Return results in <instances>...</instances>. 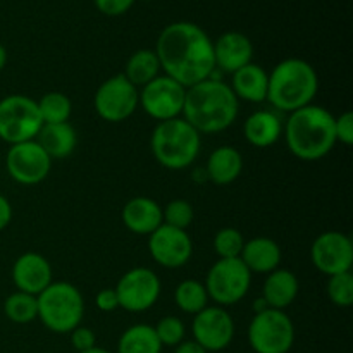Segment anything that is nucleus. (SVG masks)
Returning <instances> with one entry per match:
<instances>
[{"mask_svg": "<svg viewBox=\"0 0 353 353\" xmlns=\"http://www.w3.org/2000/svg\"><path fill=\"white\" fill-rule=\"evenodd\" d=\"M6 64H7V50H6V47L0 43V71L6 68Z\"/></svg>", "mask_w": 353, "mask_h": 353, "instance_id": "nucleus-41", "label": "nucleus"}, {"mask_svg": "<svg viewBox=\"0 0 353 353\" xmlns=\"http://www.w3.org/2000/svg\"><path fill=\"white\" fill-rule=\"evenodd\" d=\"M37 100L26 95H9L0 100V140L9 145L31 141L41 130Z\"/></svg>", "mask_w": 353, "mask_h": 353, "instance_id": "nucleus-8", "label": "nucleus"}, {"mask_svg": "<svg viewBox=\"0 0 353 353\" xmlns=\"http://www.w3.org/2000/svg\"><path fill=\"white\" fill-rule=\"evenodd\" d=\"M174 353H207L203 350L202 347H200L196 341L193 340H188V341H181V343L178 345V347H174Z\"/></svg>", "mask_w": 353, "mask_h": 353, "instance_id": "nucleus-40", "label": "nucleus"}, {"mask_svg": "<svg viewBox=\"0 0 353 353\" xmlns=\"http://www.w3.org/2000/svg\"><path fill=\"white\" fill-rule=\"evenodd\" d=\"M185 97V86L169 76L159 74L138 92V105H141L152 119L162 123L181 116Z\"/></svg>", "mask_w": 353, "mask_h": 353, "instance_id": "nucleus-10", "label": "nucleus"}, {"mask_svg": "<svg viewBox=\"0 0 353 353\" xmlns=\"http://www.w3.org/2000/svg\"><path fill=\"white\" fill-rule=\"evenodd\" d=\"M248 343L255 353H288L295 343V324L285 310H262L250 321Z\"/></svg>", "mask_w": 353, "mask_h": 353, "instance_id": "nucleus-7", "label": "nucleus"}, {"mask_svg": "<svg viewBox=\"0 0 353 353\" xmlns=\"http://www.w3.org/2000/svg\"><path fill=\"white\" fill-rule=\"evenodd\" d=\"M154 330L162 347H178L181 341H185L186 327H185V323H183L179 317H174V316L162 317V319L157 323V326H154Z\"/></svg>", "mask_w": 353, "mask_h": 353, "instance_id": "nucleus-34", "label": "nucleus"}, {"mask_svg": "<svg viewBox=\"0 0 353 353\" xmlns=\"http://www.w3.org/2000/svg\"><path fill=\"white\" fill-rule=\"evenodd\" d=\"M12 221V205L3 195H0V231L6 230Z\"/></svg>", "mask_w": 353, "mask_h": 353, "instance_id": "nucleus-39", "label": "nucleus"}, {"mask_svg": "<svg viewBox=\"0 0 353 353\" xmlns=\"http://www.w3.org/2000/svg\"><path fill=\"white\" fill-rule=\"evenodd\" d=\"M123 223L131 233L148 236L164 224L162 207L148 196H134L123 207Z\"/></svg>", "mask_w": 353, "mask_h": 353, "instance_id": "nucleus-19", "label": "nucleus"}, {"mask_svg": "<svg viewBox=\"0 0 353 353\" xmlns=\"http://www.w3.org/2000/svg\"><path fill=\"white\" fill-rule=\"evenodd\" d=\"M238 107L240 100L234 97L230 85L209 78L186 88L181 116L200 134H212L233 126L240 110Z\"/></svg>", "mask_w": 353, "mask_h": 353, "instance_id": "nucleus-2", "label": "nucleus"}, {"mask_svg": "<svg viewBox=\"0 0 353 353\" xmlns=\"http://www.w3.org/2000/svg\"><path fill=\"white\" fill-rule=\"evenodd\" d=\"M283 131L288 150L300 161H319L336 145L334 116L314 103L290 114Z\"/></svg>", "mask_w": 353, "mask_h": 353, "instance_id": "nucleus-3", "label": "nucleus"}, {"mask_svg": "<svg viewBox=\"0 0 353 353\" xmlns=\"http://www.w3.org/2000/svg\"><path fill=\"white\" fill-rule=\"evenodd\" d=\"M310 259L317 271L327 278L341 272L352 271L353 243L350 236L340 231H326L314 240Z\"/></svg>", "mask_w": 353, "mask_h": 353, "instance_id": "nucleus-15", "label": "nucleus"}, {"mask_svg": "<svg viewBox=\"0 0 353 353\" xmlns=\"http://www.w3.org/2000/svg\"><path fill=\"white\" fill-rule=\"evenodd\" d=\"M34 140L50 159H64L74 152L78 134L69 123L43 124Z\"/></svg>", "mask_w": 353, "mask_h": 353, "instance_id": "nucleus-25", "label": "nucleus"}, {"mask_svg": "<svg viewBox=\"0 0 353 353\" xmlns=\"http://www.w3.org/2000/svg\"><path fill=\"white\" fill-rule=\"evenodd\" d=\"M243 134L250 145L268 148L283 137V121L274 110H257L243 124Z\"/></svg>", "mask_w": 353, "mask_h": 353, "instance_id": "nucleus-23", "label": "nucleus"}, {"mask_svg": "<svg viewBox=\"0 0 353 353\" xmlns=\"http://www.w3.org/2000/svg\"><path fill=\"white\" fill-rule=\"evenodd\" d=\"M245 238L236 228H223L214 238V252L219 259H240Z\"/></svg>", "mask_w": 353, "mask_h": 353, "instance_id": "nucleus-31", "label": "nucleus"}, {"mask_svg": "<svg viewBox=\"0 0 353 353\" xmlns=\"http://www.w3.org/2000/svg\"><path fill=\"white\" fill-rule=\"evenodd\" d=\"M161 71L190 88L205 81L216 71L214 41L195 23L176 21L161 31L155 43Z\"/></svg>", "mask_w": 353, "mask_h": 353, "instance_id": "nucleus-1", "label": "nucleus"}, {"mask_svg": "<svg viewBox=\"0 0 353 353\" xmlns=\"http://www.w3.org/2000/svg\"><path fill=\"white\" fill-rule=\"evenodd\" d=\"M209 300L205 285L196 279H185L179 283L174 292V302L178 309L190 316H195L209 307Z\"/></svg>", "mask_w": 353, "mask_h": 353, "instance_id": "nucleus-28", "label": "nucleus"}, {"mask_svg": "<svg viewBox=\"0 0 353 353\" xmlns=\"http://www.w3.org/2000/svg\"><path fill=\"white\" fill-rule=\"evenodd\" d=\"M241 171H243V157H241L240 150L230 147V145L216 148L207 159V179L216 185H231L240 178Z\"/></svg>", "mask_w": 353, "mask_h": 353, "instance_id": "nucleus-24", "label": "nucleus"}, {"mask_svg": "<svg viewBox=\"0 0 353 353\" xmlns=\"http://www.w3.org/2000/svg\"><path fill=\"white\" fill-rule=\"evenodd\" d=\"M254 57V45L247 34L240 31H228L214 41L216 69L233 74L243 65L250 64Z\"/></svg>", "mask_w": 353, "mask_h": 353, "instance_id": "nucleus-18", "label": "nucleus"}, {"mask_svg": "<svg viewBox=\"0 0 353 353\" xmlns=\"http://www.w3.org/2000/svg\"><path fill=\"white\" fill-rule=\"evenodd\" d=\"M38 319L52 333L69 334L81 326L85 300L74 285L65 281L52 283L37 296Z\"/></svg>", "mask_w": 353, "mask_h": 353, "instance_id": "nucleus-6", "label": "nucleus"}, {"mask_svg": "<svg viewBox=\"0 0 353 353\" xmlns=\"http://www.w3.org/2000/svg\"><path fill=\"white\" fill-rule=\"evenodd\" d=\"M281 247L274 240L268 236H257L245 241L241 250V262L247 265L248 271L254 274H269L276 271L281 262Z\"/></svg>", "mask_w": 353, "mask_h": 353, "instance_id": "nucleus-21", "label": "nucleus"}, {"mask_svg": "<svg viewBox=\"0 0 353 353\" xmlns=\"http://www.w3.org/2000/svg\"><path fill=\"white\" fill-rule=\"evenodd\" d=\"M327 296L336 307L347 309L353 305V276L352 271L327 278Z\"/></svg>", "mask_w": 353, "mask_h": 353, "instance_id": "nucleus-32", "label": "nucleus"}, {"mask_svg": "<svg viewBox=\"0 0 353 353\" xmlns=\"http://www.w3.org/2000/svg\"><path fill=\"white\" fill-rule=\"evenodd\" d=\"M162 345L154 326L134 324L130 326L117 341V353H161Z\"/></svg>", "mask_w": 353, "mask_h": 353, "instance_id": "nucleus-26", "label": "nucleus"}, {"mask_svg": "<svg viewBox=\"0 0 353 353\" xmlns=\"http://www.w3.org/2000/svg\"><path fill=\"white\" fill-rule=\"evenodd\" d=\"M43 124L68 123L71 117L72 103L68 95L61 92H48L37 102Z\"/></svg>", "mask_w": 353, "mask_h": 353, "instance_id": "nucleus-29", "label": "nucleus"}, {"mask_svg": "<svg viewBox=\"0 0 353 353\" xmlns=\"http://www.w3.org/2000/svg\"><path fill=\"white\" fill-rule=\"evenodd\" d=\"M141 2H150V0H141Z\"/></svg>", "mask_w": 353, "mask_h": 353, "instance_id": "nucleus-43", "label": "nucleus"}, {"mask_svg": "<svg viewBox=\"0 0 353 353\" xmlns=\"http://www.w3.org/2000/svg\"><path fill=\"white\" fill-rule=\"evenodd\" d=\"M200 147L202 134L183 117L162 121L152 131V154L162 168L171 171L188 169L199 157Z\"/></svg>", "mask_w": 353, "mask_h": 353, "instance_id": "nucleus-5", "label": "nucleus"}, {"mask_svg": "<svg viewBox=\"0 0 353 353\" xmlns=\"http://www.w3.org/2000/svg\"><path fill=\"white\" fill-rule=\"evenodd\" d=\"M193 341L207 353L221 352L231 345L234 338V321L224 307H205L193 316Z\"/></svg>", "mask_w": 353, "mask_h": 353, "instance_id": "nucleus-14", "label": "nucleus"}, {"mask_svg": "<svg viewBox=\"0 0 353 353\" xmlns=\"http://www.w3.org/2000/svg\"><path fill=\"white\" fill-rule=\"evenodd\" d=\"M95 305L102 312H112V310H116L119 307L116 290H102V292H99V295L95 299Z\"/></svg>", "mask_w": 353, "mask_h": 353, "instance_id": "nucleus-38", "label": "nucleus"}, {"mask_svg": "<svg viewBox=\"0 0 353 353\" xmlns=\"http://www.w3.org/2000/svg\"><path fill=\"white\" fill-rule=\"evenodd\" d=\"M12 281L17 292L38 296L52 285V265L43 255L26 252L19 255L12 265Z\"/></svg>", "mask_w": 353, "mask_h": 353, "instance_id": "nucleus-17", "label": "nucleus"}, {"mask_svg": "<svg viewBox=\"0 0 353 353\" xmlns=\"http://www.w3.org/2000/svg\"><path fill=\"white\" fill-rule=\"evenodd\" d=\"M95 110L107 123H123L134 114L138 107V88L124 74L105 79L95 93Z\"/></svg>", "mask_w": 353, "mask_h": 353, "instance_id": "nucleus-12", "label": "nucleus"}, {"mask_svg": "<svg viewBox=\"0 0 353 353\" xmlns=\"http://www.w3.org/2000/svg\"><path fill=\"white\" fill-rule=\"evenodd\" d=\"M95 7L103 14V16H123L131 7L134 6L137 0H93Z\"/></svg>", "mask_w": 353, "mask_h": 353, "instance_id": "nucleus-37", "label": "nucleus"}, {"mask_svg": "<svg viewBox=\"0 0 353 353\" xmlns=\"http://www.w3.org/2000/svg\"><path fill=\"white\" fill-rule=\"evenodd\" d=\"M81 353H110V352H109V350H105V348L93 347V348H90V350H86V352H81Z\"/></svg>", "mask_w": 353, "mask_h": 353, "instance_id": "nucleus-42", "label": "nucleus"}, {"mask_svg": "<svg viewBox=\"0 0 353 353\" xmlns=\"http://www.w3.org/2000/svg\"><path fill=\"white\" fill-rule=\"evenodd\" d=\"M71 345L76 352L81 353L90 350V348L97 347V336L90 327L78 326L76 330H72L71 333Z\"/></svg>", "mask_w": 353, "mask_h": 353, "instance_id": "nucleus-36", "label": "nucleus"}, {"mask_svg": "<svg viewBox=\"0 0 353 353\" xmlns=\"http://www.w3.org/2000/svg\"><path fill=\"white\" fill-rule=\"evenodd\" d=\"M203 285L210 300L219 307H230L247 296L252 285V272L241 259H219L209 269Z\"/></svg>", "mask_w": 353, "mask_h": 353, "instance_id": "nucleus-9", "label": "nucleus"}, {"mask_svg": "<svg viewBox=\"0 0 353 353\" xmlns=\"http://www.w3.org/2000/svg\"><path fill=\"white\" fill-rule=\"evenodd\" d=\"M148 252L159 265L165 269L183 268L193 255V241L185 230L161 224L148 234Z\"/></svg>", "mask_w": 353, "mask_h": 353, "instance_id": "nucleus-16", "label": "nucleus"}, {"mask_svg": "<svg viewBox=\"0 0 353 353\" xmlns=\"http://www.w3.org/2000/svg\"><path fill=\"white\" fill-rule=\"evenodd\" d=\"M114 290L121 309L138 314L150 310L157 303L162 285L154 271L147 268H134L121 276Z\"/></svg>", "mask_w": 353, "mask_h": 353, "instance_id": "nucleus-11", "label": "nucleus"}, {"mask_svg": "<svg viewBox=\"0 0 353 353\" xmlns=\"http://www.w3.org/2000/svg\"><path fill=\"white\" fill-rule=\"evenodd\" d=\"M299 278L288 269H276L269 272L262 288V300L269 309L285 310L299 296Z\"/></svg>", "mask_w": 353, "mask_h": 353, "instance_id": "nucleus-22", "label": "nucleus"}, {"mask_svg": "<svg viewBox=\"0 0 353 353\" xmlns=\"http://www.w3.org/2000/svg\"><path fill=\"white\" fill-rule=\"evenodd\" d=\"M3 314H6L7 319L16 324L33 323L38 317L37 296L24 292L12 293L3 302Z\"/></svg>", "mask_w": 353, "mask_h": 353, "instance_id": "nucleus-30", "label": "nucleus"}, {"mask_svg": "<svg viewBox=\"0 0 353 353\" xmlns=\"http://www.w3.org/2000/svg\"><path fill=\"white\" fill-rule=\"evenodd\" d=\"M161 74V64L155 50L150 48H141L137 50L126 62V71H124V78L131 83L133 86H141L155 79Z\"/></svg>", "mask_w": 353, "mask_h": 353, "instance_id": "nucleus-27", "label": "nucleus"}, {"mask_svg": "<svg viewBox=\"0 0 353 353\" xmlns=\"http://www.w3.org/2000/svg\"><path fill=\"white\" fill-rule=\"evenodd\" d=\"M231 76L233 78H231L230 88L233 90L238 100L252 103H261L268 100L269 72L262 65L250 62L234 71Z\"/></svg>", "mask_w": 353, "mask_h": 353, "instance_id": "nucleus-20", "label": "nucleus"}, {"mask_svg": "<svg viewBox=\"0 0 353 353\" xmlns=\"http://www.w3.org/2000/svg\"><path fill=\"white\" fill-rule=\"evenodd\" d=\"M319 90V78L310 62L285 59L269 74L268 102L279 112H295L314 102Z\"/></svg>", "mask_w": 353, "mask_h": 353, "instance_id": "nucleus-4", "label": "nucleus"}, {"mask_svg": "<svg viewBox=\"0 0 353 353\" xmlns=\"http://www.w3.org/2000/svg\"><path fill=\"white\" fill-rule=\"evenodd\" d=\"M193 217H195V212H193V207L188 200H172V202H169L162 209V221H164V224L178 228V230H188L190 224L193 223Z\"/></svg>", "mask_w": 353, "mask_h": 353, "instance_id": "nucleus-33", "label": "nucleus"}, {"mask_svg": "<svg viewBox=\"0 0 353 353\" xmlns=\"http://www.w3.org/2000/svg\"><path fill=\"white\" fill-rule=\"evenodd\" d=\"M6 168L10 178L24 186L45 181L50 174L52 159L37 143V140L10 145L6 155Z\"/></svg>", "mask_w": 353, "mask_h": 353, "instance_id": "nucleus-13", "label": "nucleus"}, {"mask_svg": "<svg viewBox=\"0 0 353 353\" xmlns=\"http://www.w3.org/2000/svg\"><path fill=\"white\" fill-rule=\"evenodd\" d=\"M334 133L336 141L350 147L353 145V114L350 110H345L338 117H334Z\"/></svg>", "mask_w": 353, "mask_h": 353, "instance_id": "nucleus-35", "label": "nucleus"}]
</instances>
